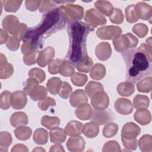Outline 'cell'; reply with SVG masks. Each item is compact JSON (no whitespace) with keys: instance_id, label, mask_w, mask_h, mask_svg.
I'll list each match as a JSON object with an SVG mask.
<instances>
[{"instance_id":"6da1fadb","label":"cell","mask_w":152,"mask_h":152,"mask_svg":"<svg viewBox=\"0 0 152 152\" xmlns=\"http://www.w3.org/2000/svg\"><path fill=\"white\" fill-rule=\"evenodd\" d=\"M151 46L141 45L137 49L126 50L122 54L126 65L125 78L131 84L150 75L151 71Z\"/></svg>"},{"instance_id":"7a4b0ae2","label":"cell","mask_w":152,"mask_h":152,"mask_svg":"<svg viewBox=\"0 0 152 152\" xmlns=\"http://www.w3.org/2000/svg\"><path fill=\"white\" fill-rule=\"evenodd\" d=\"M93 28L83 22H72L68 27L69 49L68 57L73 65H77L84 58L87 56L86 39Z\"/></svg>"},{"instance_id":"3957f363","label":"cell","mask_w":152,"mask_h":152,"mask_svg":"<svg viewBox=\"0 0 152 152\" xmlns=\"http://www.w3.org/2000/svg\"><path fill=\"white\" fill-rule=\"evenodd\" d=\"M140 128L134 123H126L122 130V141L123 144L130 150H135L137 146V140L136 137L139 135Z\"/></svg>"},{"instance_id":"277c9868","label":"cell","mask_w":152,"mask_h":152,"mask_svg":"<svg viewBox=\"0 0 152 152\" xmlns=\"http://www.w3.org/2000/svg\"><path fill=\"white\" fill-rule=\"evenodd\" d=\"M138 40L137 38L128 33L124 35H121L115 38L113 40V44L115 49L118 52H123L128 50L129 48H132L137 46Z\"/></svg>"},{"instance_id":"5b68a950","label":"cell","mask_w":152,"mask_h":152,"mask_svg":"<svg viewBox=\"0 0 152 152\" xmlns=\"http://www.w3.org/2000/svg\"><path fill=\"white\" fill-rule=\"evenodd\" d=\"M84 20L87 22V24L91 27L92 26L93 28L106 23V18L100 12L93 8L86 12Z\"/></svg>"},{"instance_id":"8992f818","label":"cell","mask_w":152,"mask_h":152,"mask_svg":"<svg viewBox=\"0 0 152 152\" xmlns=\"http://www.w3.org/2000/svg\"><path fill=\"white\" fill-rule=\"evenodd\" d=\"M122 32L120 27L117 26H104L99 28L97 30V35L101 39L110 40L118 36Z\"/></svg>"},{"instance_id":"52a82bcc","label":"cell","mask_w":152,"mask_h":152,"mask_svg":"<svg viewBox=\"0 0 152 152\" xmlns=\"http://www.w3.org/2000/svg\"><path fill=\"white\" fill-rule=\"evenodd\" d=\"M91 99V103L94 109H105L108 106L109 97L107 94L103 91L96 92Z\"/></svg>"},{"instance_id":"ba28073f","label":"cell","mask_w":152,"mask_h":152,"mask_svg":"<svg viewBox=\"0 0 152 152\" xmlns=\"http://www.w3.org/2000/svg\"><path fill=\"white\" fill-rule=\"evenodd\" d=\"M92 122L102 125L113 119L112 115L104 109H94L90 118Z\"/></svg>"},{"instance_id":"9c48e42d","label":"cell","mask_w":152,"mask_h":152,"mask_svg":"<svg viewBox=\"0 0 152 152\" xmlns=\"http://www.w3.org/2000/svg\"><path fill=\"white\" fill-rule=\"evenodd\" d=\"M11 104L15 109H21L27 103V97L25 93L17 91L11 95Z\"/></svg>"},{"instance_id":"30bf717a","label":"cell","mask_w":152,"mask_h":152,"mask_svg":"<svg viewBox=\"0 0 152 152\" xmlns=\"http://www.w3.org/2000/svg\"><path fill=\"white\" fill-rule=\"evenodd\" d=\"M55 51L53 48L48 47L42 50L37 57V64L42 67H45L48 64L50 63L54 56Z\"/></svg>"},{"instance_id":"8fae6325","label":"cell","mask_w":152,"mask_h":152,"mask_svg":"<svg viewBox=\"0 0 152 152\" xmlns=\"http://www.w3.org/2000/svg\"><path fill=\"white\" fill-rule=\"evenodd\" d=\"M84 140L81 137H72L66 142V147L70 151H82L84 148Z\"/></svg>"},{"instance_id":"7c38bea8","label":"cell","mask_w":152,"mask_h":152,"mask_svg":"<svg viewBox=\"0 0 152 152\" xmlns=\"http://www.w3.org/2000/svg\"><path fill=\"white\" fill-rule=\"evenodd\" d=\"M116 111L122 115H129L132 111L131 102L126 99H118L115 104Z\"/></svg>"},{"instance_id":"4fadbf2b","label":"cell","mask_w":152,"mask_h":152,"mask_svg":"<svg viewBox=\"0 0 152 152\" xmlns=\"http://www.w3.org/2000/svg\"><path fill=\"white\" fill-rule=\"evenodd\" d=\"M112 50L110 45L107 42H102L96 49V55L98 59L102 61L108 59L111 55Z\"/></svg>"},{"instance_id":"5bb4252c","label":"cell","mask_w":152,"mask_h":152,"mask_svg":"<svg viewBox=\"0 0 152 152\" xmlns=\"http://www.w3.org/2000/svg\"><path fill=\"white\" fill-rule=\"evenodd\" d=\"M19 24H20L18 18L14 15L6 16L2 21V26L10 34L13 35Z\"/></svg>"},{"instance_id":"9a60e30c","label":"cell","mask_w":152,"mask_h":152,"mask_svg":"<svg viewBox=\"0 0 152 152\" xmlns=\"http://www.w3.org/2000/svg\"><path fill=\"white\" fill-rule=\"evenodd\" d=\"M13 72V66L11 64L7 63L5 56L1 53V79H6L11 77Z\"/></svg>"},{"instance_id":"2e32d148","label":"cell","mask_w":152,"mask_h":152,"mask_svg":"<svg viewBox=\"0 0 152 152\" xmlns=\"http://www.w3.org/2000/svg\"><path fill=\"white\" fill-rule=\"evenodd\" d=\"M69 102L73 107H77L87 103L88 99L83 90H77L71 95Z\"/></svg>"},{"instance_id":"e0dca14e","label":"cell","mask_w":152,"mask_h":152,"mask_svg":"<svg viewBox=\"0 0 152 152\" xmlns=\"http://www.w3.org/2000/svg\"><path fill=\"white\" fill-rule=\"evenodd\" d=\"M82 126V123L78 121H72L66 125L65 131L66 134L71 137H77L81 134Z\"/></svg>"},{"instance_id":"ac0fdd59","label":"cell","mask_w":152,"mask_h":152,"mask_svg":"<svg viewBox=\"0 0 152 152\" xmlns=\"http://www.w3.org/2000/svg\"><path fill=\"white\" fill-rule=\"evenodd\" d=\"M92 110L90 105L87 103L81 104L80 107L75 111V115L81 120L90 119L92 115Z\"/></svg>"},{"instance_id":"d6986e66","label":"cell","mask_w":152,"mask_h":152,"mask_svg":"<svg viewBox=\"0 0 152 152\" xmlns=\"http://www.w3.org/2000/svg\"><path fill=\"white\" fill-rule=\"evenodd\" d=\"M10 122L13 126H17L18 125H24L27 124V116L25 113L22 112L14 113L10 118Z\"/></svg>"},{"instance_id":"ffe728a7","label":"cell","mask_w":152,"mask_h":152,"mask_svg":"<svg viewBox=\"0 0 152 152\" xmlns=\"http://www.w3.org/2000/svg\"><path fill=\"white\" fill-rule=\"evenodd\" d=\"M50 141L54 143H61L65 141L66 132L60 128H55L50 131Z\"/></svg>"},{"instance_id":"44dd1931","label":"cell","mask_w":152,"mask_h":152,"mask_svg":"<svg viewBox=\"0 0 152 152\" xmlns=\"http://www.w3.org/2000/svg\"><path fill=\"white\" fill-rule=\"evenodd\" d=\"M83 132L84 135L88 138H93L99 133V126L95 122H89L84 125L83 128Z\"/></svg>"},{"instance_id":"7402d4cb","label":"cell","mask_w":152,"mask_h":152,"mask_svg":"<svg viewBox=\"0 0 152 152\" xmlns=\"http://www.w3.org/2000/svg\"><path fill=\"white\" fill-rule=\"evenodd\" d=\"M134 86L127 81L119 84L117 87L118 93L122 96H131L134 92Z\"/></svg>"},{"instance_id":"603a6c76","label":"cell","mask_w":152,"mask_h":152,"mask_svg":"<svg viewBox=\"0 0 152 152\" xmlns=\"http://www.w3.org/2000/svg\"><path fill=\"white\" fill-rule=\"evenodd\" d=\"M61 86L62 81L60 78L57 77L51 78L46 83V87L48 91L52 94H56L59 93Z\"/></svg>"},{"instance_id":"cb8c5ba5","label":"cell","mask_w":152,"mask_h":152,"mask_svg":"<svg viewBox=\"0 0 152 152\" xmlns=\"http://www.w3.org/2000/svg\"><path fill=\"white\" fill-rule=\"evenodd\" d=\"M11 135L8 132H1L0 135V151L5 152L8 151V147L11 144Z\"/></svg>"},{"instance_id":"d4e9b609","label":"cell","mask_w":152,"mask_h":152,"mask_svg":"<svg viewBox=\"0 0 152 152\" xmlns=\"http://www.w3.org/2000/svg\"><path fill=\"white\" fill-rule=\"evenodd\" d=\"M106 74V69L101 64H96L92 68L90 75L94 80H100L103 78Z\"/></svg>"},{"instance_id":"484cf974","label":"cell","mask_w":152,"mask_h":152,"mask_svg":"<svg viewBox=\"0 0 152 152\" xmlns=\"http://www.w3.org/2000/svg\"><path fill=\"white\" fill-rule=\"evenodd\" d=\"M48 140V132L42 128L36 129L34 133L33 140L37 144H45Z\"/></svg>"},{"instance_id":"4316f807","label":"cell","mask_w":152,"mask_h":152,"mask_svg":"<svg viewBox=\"0 0 152 152\" xmlns=\"http://www.w3.org/2000/svg\"><path fill=\"white\" fill-rule=\"evenodd\" d=\"M47 94V91L46 88L41 86H37L30 93V97L33 100H42Z\"/></svg>"},{"instance_id":"83f0119b","label":"cell","mask_w":152,"mask_h":152,"mask_svg":"<svg viewBox=\"0 0 152 152\" xmlns=\"http://www.w3.org/2000/svg\"><path fill=\"white\" fill-rule=\"evenodd\" d=\"M59 119L57 117H50L45 116L41 120L42 125L48 129H53L59 125Z\"/></svg>"},{"instance_id":"f1b7e54d","label":"cell","mask_w":152,"mask_h":152,"mask_svg":"<svg viewBox=\"0 0 152 152\" xmlns=\"http://www.w3.org/2000/svg\"><path fill=\"white\" fill-rule=\"evenodd\" d=\"M86 92L89 96V97L91 98V97L97 91H103V87L102 84L97 82L90 81L85 88Z\"/></svg>"},{"instance_id":"f546056e","label":"cell","mask_w":152,"mask_h":152,"mask_svg":"<svg viewBox=\"0 0 152 152\" xmlns=\"http://www.w3.org/2000/svg\"><path fill=\"white\" fill-rule=\"evenodd\" d=\"M15 135L17 139L26 140L31 135V129L29 127H18L14 130Z\"/></svg>"},{"instance_id":"4dcf8cb0","label":"cell","mask_w":152,"mask_h":152,"mask_svg":"<svg viewBox=\"0 0 152 152\" xmlns=\"http://www.w3.org/2000/svg\"><path fill=\"white\" fill-rule=\"evenodd\" d=\"M104 4H103V1H97L94 4V6L97 8L99 11L109 17L112 15L113 10L112 5L107 1H104Z\"/></svg>"},{"instance_id":"1f68e13d","label":"cell","mask_w":152,"mask_h":152,"mask_svg":"<svg viewBox=\"0 0 152 152\" xmlns=\"http://www.w3.org/2000/svg\"><path fill=\"white\" fill-rule=\"evenodd\" d=\"M93 61L88 56L84 58L77 65V69L81 72H88L93 65Z\"/></svg>"},{"instance_id":"d6a6232c","label":"cell","mask_w":152,"mask_h":152,"mask_svg":"<svg viewBox=\"0 0 152 152\" xmlns=\"http://www.w3.org/2000/svg\"><path fill=\"white\" fill-rule=\"evenodd\" d=\"M59 72L65 77H69L74 72V66L72 63L65 61L60 65Z\"/></svg>"},{"instance_id":"836d02e7","label":"cell","mask_w":152,"mask_h":152,"mask_svg":"<svg viewBox=\"0 0 152 152\" xmlns=\"http://www.w3.org/2000/svg\"><path fill=\"white\" fill-rule=\"evenodd\" d=\"M149 99L144 96H141L140 94L136 96L134 100V107L137 109H142L144 107H147L148 106Z\"/></svg>"},{"instance_id":"e575fe53","label":"cell","mask_w":152,"mask_h":152,"mask_svg":"<svg viewBox=\"0 0 152 152\" xmlns=\"http://www.w3.org/2000/svg\"><path fill=\"white\" fill-rule=\"evenodd\" d=\"M11 93L9 91H4L1 94L0 106L2 109L7 110L10 107L11 104Z\"/></svg>"},{"instance_id":"d590c367","label":"cell","mask_w":152,"mask_h":152,"mask_svg":"<svg viewBox=\"0 0 152 152\" xmlns=\"http://www.w3.org/2000/svg\"><path fill=\"white\" fill-rule=\"evenodd\" d=\"M118 131V125L114 123L107 124L103 128V135L106 138L113 137L116 134Z\"/></svg>"},{"instance_id":"8d00e7d4","label":"cell","mask_w":152,"mask_h":152,"mask_svg":"<svg viewBox=\"0 0 152 152\" xmlns=\"http://www.w3.org/2000/svg\"><path fill=\"white\" fill-rule=\"evenodd\" d=\"M29 76L36 79L39 83H42L45 79V74L43 71L39 68H33L30 70Z\"/></svg>"},{"instance_id":"74e56055","label":"cell","mask_w":152,"mask_h":152,"mask_svg":"<svg viewBox=\"0 0 152 152\" xmlns=\"http://www.w3.org/2000/svg\"><path fill=\"white\" fill-rule=\"evenodd\" d=\"M71 80L77 86H83L87 82V77L86 75L76 72L72 76Z\"/></svg>"},{"instance_id":"f35d334b","label":"cell","mask_w":152,"mask_h":152,"mask_svg":"<svg viewBox=\"0 0 152 152\" xmlns=\"http://www.w3.org/2000/svg\"><path fill=\"white\" fill-rule=\"evenodd\" d=\"M114 11L113 14L110 16V20L111 22L116 24H121L123 21L124 16L122 15V11L120 9L114 8Z\"/></svg>"},{"instance_id":"ab89813d","label":"cell","mask_w":152,"mask_h":152,"mask_svg":"<svg viewBox=\"0 0 152 152\" xmlns=\"http://www.w3.org/2000/svg\"><path fill=\"white\" fill-rule=\"evenodd\" d=\"M72 92V87L66 82H63L61 88L59 91V96L64 98L67 99Z\"/></svg>"},{"instance_id":"60d3db41","label":"cell","mask_w":152,"mask_h":152,"mask_svg":"<svg viewBox=\"0 0 152 152\" xmlns=\"http://www.w3.org/2000/svg\"><path fill=\"white\" fill-rule=\"evenodd\" d=\"M55 105H56V103L54 99L49 97H48L43 100L42 99L38 103V106L39 108L42 110H46L49 107V106H53Z\"/></svg>"},{"instance_id":"b9f144b4","label":"cell","mask_w":152,"mask_h":152,"mask_svg":"<svg viewBox=\"0 0 152 152\" xmlns=\"http://www.w3.org/2000/svg\"><path fill=\"white\" fill-rule=\"evenodd\" d=\"M39 83L34 78H30L29 79L27 80L26 86L23 88V90L24 93L28 95H30V93L32 91V90L38 85Z\"/></svg>"},{"instance_id":"7bdbcfd3","label":"cell","mask_w":152,"mask_h":152,"mask_svg":"<svg viewBox=\"0 0 152 152\" xmlns=\"http://www.w3.org/2000/svg\"><path fill=\"white\" fill-rule=\"evenodd\" d=\"M62 63V61L59 59H56L52 60L49 63V72L52 74H57L59 72V69Z\"/></svg>"},{"instance_id":"ee69618b","label":"cell","mask_w":152,"mask_h":152,"mask_svg":"<svg viewBox=\"0 0 152 152\" xmlns=\"http://www.w3.org/2000/svg\"><path fill=\"white\" fill-rule=\"evenodd\" d=\"M132 5H130L126 9V21L129 23H134L136 22L138 20V17L134 14L135 11L133 10L134 9L132 8Z\"/></svg>"},{"instance_id":"f6af8a7d","label":"cell","mask_w":152,"mask_h":152,"mask_svg":"<svg viewBox=\"0 0 152 152\" xmlns=\"http://www.w3.org/2000/svg\"><path fill=\"white\" fill-rule=\"evenodd\" d=\"M20 46V40L16 37H10L7 46L11 50H16Z\"/></svg>"},{"instance_id":"bcb514c9","label":"cell","mask_w":152,"mask_h":152,"mask_svg":"<svg viewBox=\"0 0 152 152\" xmlns=\"http://www.w3.org/2000/svg\"><path fill=\"white\" fill-rule=\"evenodd\" d=\"M132 31L136 33L138 36L140 37H144L147 33L148 32V27L142 24L141 27V29H140V23L138 24H136L134 26V27L132 28Z\"/></svg>"},{"instance_id":"7dc6e473","label":"cell","mask_w":152,"mask_h":152,"mask_svg":"<svg viewBox=\"0 0 152 152\" xmlns=\"http://www.w3.org/2000/svg\"><path fill=\"white\" fill-rule=\"evenodd\" d=\"M37 52H34V53L25 56L23 57V61L24 63L27 65H31V64H34L36 63V55L37 53Z\"/></svg>"},{"instance_id":"c3c4849f","label":"cell","mask_w":152,"mask_h":152,"mask_svg":"<svg viewBox=\"0 0 152 152\" xmlns=\"http://www.w3.org/2000/svg\"><path fill=\"white\" fill-rule=\"evenodd\" d=\"M27 151L28 149L27 147L23 144H16L13 146L11 151Z\"/></svg>"},{"instance_id":"681fc988","label":"cell","mask_w":152,"mask_h":152,"mask_svg":"<svg viewBox=\"0 0 152 152\" xmlns=\"http://www.w3.org/2000/svg\"><path fill=\"white\" fill-rule=\"evenodd\" d=\"M8 39V34L5 31H4L3 30L1 29V44L4 43L7 39Z\"/></svg>"},{"instance_id":"f907efd6","label":"cell","mask_w":152,"mask_h":152,"mask_svg":"<svg viewBox=\"0 0 152 152\" xmlns=\"http://www.w3.org/2000/svg\"><path fill=\"white\" fill-rule=\"evenodd\" d=\"M49 151H64L65 150L63 148V147L62 145L57 144V145H54L51 146Z\"/></svg>"},{"instance_id":"816d5d0a","label":"cell","mask_w":152,"mask_h":152,"mask_svg":"<svg viewBox=\"0 0 152 152\" xmlns=\"http://www.w3.org/2000/svg\"><path fill=\"white\" fill-rule=\"evenodd\" d=\"M36 150H38V151H45V150L43 148H42L40 147H39V148H36L33 150V151H36Z\"/></svg>"}]
</instances>
